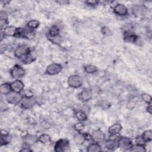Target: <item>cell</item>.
Wrapping results in <instances>:
<instances>
[{
	"instance_id": "6da1fadb",
	"label": "cell",
	"mask_w": 152,
	"mask_h": 152,
	"mask_svg": "<svg viewBox=\"0 0 152 152\" xmlns=\"http://www.w3.org/2000/svg\"><path fill=\"white\" fill-rule=\"evenodd\" d=\"M35 31L28 28L18 27L17 28L15 37H22L28 40L33 39L35 36Z\"/></svg>"
},
{
	"instance_id": "7a4b0ae2",
	"label": "cell",
	"mask_w": 152,
	"mask_h": 152,
	"mask_svg": "<svg viewBox=\"0 0 152 152\" xmlns=\"http://www.w3.org/2000/svg\"><path fill=\"white\" fill-rule=\"evenodd\" d=\"M5 99L8 103L10 104H18L21 103L24 99V97L21 93H17L11 91L7 95H5Z\"/></svg>"
},
{
	"instance_id": "3957f363",
	"label": "cell",
	"mask_w": 152,
	"mask_h": 152,
	"mask_svg": "<svg viewBox=\"0 0 152 152\" xmlns=\"http://www.w3.org/2000/svg\"><path fill=\"white\" fill-rule=\"evenodd\" d=\"M69 142L67 139H60L58 140L54 145V150L56 152H62L68 150Z\"/></svg>"
},
{
	"instance_id": "277c9868",
	"label": "cell",
	"mask_w": 152,
	"mask_h": 152,
	"mask_svg": "<svg viewBox=\"0 0 152 152\" xmlns=\"http://www.w3.org/2000/svg\"><path fill=\"white\" fill-rule=\"evenodd\" d=\"M67 82L69 87L74 88H79L83 85V80L81 77L77 74L70 75L68 78Z\"/></svg>"
},
{
	"instance_id": "5b68a950",
	"label": "cell",
	"mask_w": 152,
	"mask_h": 152,
	"mask_svg": "<svg viewBox=\"0 0 152 152\" xmlns=\"http://www.w3.org/2000/svg\"><path fill=\"white\" fill-rule=\"evenodd\" d=\"M10 75L13 78L18 79L24 77L26 74L25 69L19 65H15L10 70Z\"/></svg>"
},
{
	"instance_id": "8992f818",
	"label": "cell",
	"mask_w": 152,
	"mask_h": 152,
	"mask_svg": "<svg viewBox=\"0 0 152 152\" xmlns=\"http://www.w3.org/2000/svg\"><path fill=\"white\" fill-rule=\"evenodd\" d=\"M62 69V66L57 63H53L49 65L46 69V74L49 75H55L61 72Z\"/></svg>"
},
{
	"instance_id": "52a82bcc",
	"label": "cell",
	"mask_w": 152,
	"mask_h": 152,
	"mask_svg": "<svg viewBox=\"0 0 152 152\" xmlns=\"http://www.w3.org/2000/svg\"><path fill=\"white\" fill-rule=\"evenodd\" d=\"M31 51V50L30 49V48L29 47H28L26 45H18L15 48V49L14 50V55L17 58L20 59L23 56L30 53Z\"/></svg>"
},
{
	"instance_id": "ba28073f",
	"label": "cell",
	"mask_w": 152,
	"mask_h": 152,
	"mask_svg": "<svg viewBox=\"0 0 152 152\" xmlns=\"http://www.w3.org/2000/svg\"><path fill=\"white\" fill-rule=\"evenodd\" d=\"M132 145V142L129 138L121 137L118 140V148L124 150L129 151Z\"/></svg>"
},
{
	"instance_id": "9c48e42d",
	"label": "cell",
	"mask_w": 152,
	"mask_h": 152,
	"mask_svg": "<svg viewBox=\"0 0 152 152\" xmlns=\"http://www.w3.org/2000/svg\"><path fill=\"white\" fill-rule=\"evenodd\" d=\"M123 39L125 42L128 43H137L139 37L135 33L128 30L124 32Z\"/></svg>"
},
{
	"instance_id": "30bf717a",
	"label": "cell",
	"mask_w": 152,
	"mask_h": 152,
	"mask_svg": "<svg viewBox=\"0 0 152 152\" xmlns=\"http://www.w3.org/2000/svg\"><path fill=\"white\" fill-rule=\"evenodd\" d=\"M36 99L35 97H24L21 103V107L24 109H30L36 104Z\"/></svg>"
},
{
	"instance_id": "8fae6325",
	"label": "cell",
	"mask_w": 152,
	"mask_h": 152,
	"mask_svg": "<svg viewBox=\"0 0 152 152\" xmlns=\"http://www.w3.org/2000/svg\"><path fill=\"white\" fill-rule=\"evenodd\" d=\"M113 10L114 13L119 16H125L128 14V8L122 4H117Z\"/></svg>"
},
{
	"instance_id": "7c38bea8",
	"label": "cell",
	"mask_w": 152,
	"mask_h": 152,
	"mask_svg": "<svg viewBox=\"0 0 152 152\" xmlns=\"http://www.w3.org/2000/svg\"><path fill=\"white\" fill-rule=\"evenodd\" d=\"M147 10V8L142 4H135L132 7V12L136 16L144 15Z\"/></svg>"
},
{
	"instance_id": "4fadbf2b",
	"label": "cell",
	"mask_w": 152,
	"mask_h": 152,
	"mask_svg": "<svg viewBox=\"0 0 152 152\" xmlns=\"http://www.w3.org/2000/svg\"><path fill=\"white\" fill-rule=\"evenodd\" d=\"M104 138H105L104 134L100 129L94 130L92 132L91 140L94 142H97V143L101 142L103 141V140H104Z\"/></svg>"
},
{
	"instance_id": "5bb4252c",
	"label": "cell",
	"mask_w": 152,
	"mask_h": 152,
	"mask_svg": "<svg viewBox=\"0 0 152 152\" xmlns=\"http://www.w3.org/2000/svg\"><path fill=\"white\" fill-rule=\"evenodd\" d=\"M11 90L13 91L21 93L22 91L24 90V84L23 82L20 80H15V81H12L10 83Z\"/></svg>"
},
{
	"instance_id": "9a60e30c",
	"label": "cell",
	"mask_w": 152,
	"mask_h": 152,
	"mask_svg": "<svg viewBox=\"0 0 152 152\" xmlns=\"http://www.w3.org/2000/svg\"><path fill=\"white\" fill-rule=\"evenodd\" d=\"M59 33H60V30L59 28L56 26V25H53L52 26L49 30H48V37L50 39H52L53 40H52V42H53L54 40L56 39V38H58L59 36Z\"/></svg>"
},
{
	"instance_id": "2e32d148",
	"label": "cell",
	"mask_w": 152,
	"mask_h": 152,
	"mask_svg": "<svg viewBox=\"0 0 152 152\" xmlns=\"http://www.w3.org/2000/svg\"><path fill=\"white\" fill-rule=\"evenodd\" d=\"M39 137L36 135L27 134L23 137V142L27 146H31L38 141Z\"/></svg>"
},
{
	"instance_id": "e0dca14e",
	"label": "cell",
	"mask_w": 152,
	"mask_h": 152,
	"mask_svg": "<svg viewBox=\"0 0 152 152\" xmlns=\"http://www.w3.org/2000/svg\"><path fill=\"white\" fill-rule=\"evenodd\" d=\"M78 97L80 100L83 102H86L89 101L91 99L92 93L89 90L84 89L78 94Z\"/></svg>"
},
{
	"instance_id": "ac0fdd59",
	"label": "cell",
	"mask_w": 152,
	"mask_h": 152,
	"mask_svg": "<svg viewBox=\"0 0 152 152\" xmlns=\"http://www.w3.org/2000/svg\"><path fill=\"white\" fill-rule=\"evenodd\" d=\"M17 28L12 26H7L2 30L5 36L15 37Z\"/></svg>"
},
{
	"instance_id": "d6986e66",
	"label": "cell",
	"mask_w": 152,
	"mask_h": 152,
	"mask_svg": "<svg viewBox=\"0 0 152 152\" xmlns=\"http://www.w3.org/2000/svg\"><path fill=\"white\" fill-rule=\"evenodd\" d=\"M122 129V125L120 124L116 123L109 127L108 132L110 135L118 134H119V132L121 131Z\"/></svg>"
},
{
	"instance_id": "ffe728a7",
	"label": "cell",
	"mask_w": 152,
	"mask_h": 152,
	"mask_svg": "<svg viewBox=\"0 0 152 152\" xmlns=\"http://www.w3.org/2000/svg\"><path fill=\"white\" fill-rule=\"evenodd\" d=\"M118 140H107L105 141V147L109 150H114L118 148Z\"/></svg>"
},
{
	"instance_id": "44dd1931",
	"label": "cell",
	"mask_w": 152,
	"mask_h": 152,
	"mask_svg": "<svg viewBox=\"0 0 152 152\" xmlns=\"http://www.w3.org/2000/svg\"><path fill=\"white\" fill-rule=\"evenodd\" d=\"M1 145H6L10 142V136L8 132L5 129H1Z\"/></svg>"
},
{
	"instance_id": "7402d4cb",
	"label": "cell",
	"mask_w": 152,
	"mask_h": 152,
	"mask_svg": "<svg viewBox=\"0 0 152 152\" xmlns=\"http://www.w3.org/2000/svg\"><path fill=\"white\" fill-rule=\"evenodd\" d=\"M20 60L24 64H30L33 62L35 60V57L33 56L32 53V51H31L30 53L26 54V55L23 56L20 59Z\"/></svg>"
},
{
	"instance_id": "603a6c76",
	"label": "cell",
	"mask_w": 152,
	"mask_h": 152,
	"mask_svg": "<svg viewBox=\"0 0 152 152\" xmlns=\"http://www.w3.org/2000/svg\"><path fill=\"white\" fill-rule=\"evenodd\" d=\"M38 141L43 144L48 145L51 142V137L48 134H43L39 137Z\"/></svg>"
},
{
	"instance_id": "cb8c5ba5",
	"label": "cell",
	"mask_w": 152,
	"mask_h": 152,
	"mask_svg": "<svg viewBox=\"0 0 152 152\" xmlns=\"http://www.w3.org/2000/svg\"><path fill=\"white\" fill-rule=\"evenodd\" d=\"M12 91L10 83H5L1 84L0 87V92L1 94L7 95L8 93Z\"/></svg>"
},
{
	"instance_id": "d4e9b609",
	"label": "cell",
	"mask_w": 152,
	"mask_h": 152,
	"mask_svg": "<svg viewBox=\"0 0 152 152\" xmlns=\"http://www.w3.org/2000/svg\"><path fill=\"white\" fill-rule=\"evenodd\" d=\"M102 151L101 145L97 142L90 144L87 148V152H98Z\"/></svg>"
},
{
	"instance_id": "484cf974",
	"label": "cell",
	"mask_w": 152,
	"mask_h": 152,
	"mask_svg": "<svg viewBox=\"0 0 152 152\" xmlns=\"http://www.w3.org/2000/svg\"><path fill=\"white\" fill-rule=\"evenodd\" d=\"M75 117L79 121L84 122L87 120V115L83 110L80 109L75 112Z\"/></svg>"
},
{
	"instance_id": "4316f807",
	"label": "cell",
	"mask_w": 152,
	"mask_h": 152,
	"mask_svg": "<svg viewBox=\"0 0 152 152\" xmlns=\"http://www.w3.org/2000/svg\"><path fill=\"white\" fill-rule=\"evenodd\" d=\"M74 140L75 142L78 145L83 144L86 141L83 133H81V132H78V133L74 135Z\"/></svg>"
},
{
	"instance_id": "83f0119b",
	"label": "cell",
	"mask_w": 152,
	"mask_h": 152,
	"mask_svg": "<svg viewBox=\"0 0 152 152\" xmlns=\"http://www.w3.org/2000/svg\"><path fill=\"white\" fill-rule=\"evenodd\" d=\"M84 71L87 74H94L98 71L97 66L93 65H87L84 67Z\"/></svg>"
},
{
	"instance_id": "f1b7e54d",
	"label": "cell",
	"mask_w": 152,
	"mask_h": 152,
	"mask_svg": "<svg viewBox=\"0 0 152 152\" xmlns=\"http://www.w3.org/2000/svg\"><path fill=\"white\" fill-rule=\"evenodd\" d=\"M39 25H40V22L38 20H31L27 23V27L32 30H34L38 28Z\"/></svg>"
},
{
	"instance_id": "f546056e",
	"label": "cell",
	"mask_w": 152,
	"mask_h": 152,
	"mask_svg": "<svg viewBox=\"0 0 152 152\" xmlns=\"http://www.w3.org/2000/svg\"><path fill=\"white\" fill-rule=\"evenodd\" d=\"M144 140L146 142H150L152 140V131L151 130H146L141 135Z\"/></svg>"
},
{
	"instance_id": "4dcf8cb0",
	"label": "cell",
	"mask_w": 152,
	"mask_h": 152,
	"mask_svg": "<svg viewBox=\"0 0 152 152\" xmlns=\"http://www.w3.org/2000/svg\"><path fill=\"white\" fill-rule=\"evenodd\" d=\"M131 151H140V152H142V151H145L146 149L144 145H132V146L131 147L130 150Z\"/></svg>"
},
{
	"instance_id": "1f68e13d",
	"label": "cell",
	"mask_w": 152,
	"mask_h": 152,
	"mask_svg": "<svg viewBox=\"0 0 152 152\" xmlns=\"http://www.w3.org/2000/svg\"><path fill=\"white\" fill-rule=\"evenodd\" d=\"M100 31H101L102 34H103L104 36H110L113 34V33L111 31V30L107 26L102 27Z\"/></svg>"
},
{
	"instance_id": "d6a6232c",
	"label": "cell",
	"mask_w": 152,
	"mask_h": 152,
	"mask_svg": "<svg viewBox=\"0 0 152 152\" xmlns=\"http://www.w3.org/2000/svg\"><path fill=\"white\" fill-rule=\"evenodd\" d=\"M138 100V97H135L132 99H131L127 104V108H128L130 110L132 109L135 106V104Z\"/></svg>"
},
{
	"instance_id": "836d02e7",
	"label": "cell",
	"mask_w": 152,
	"mask_h": 152,
	"mask_svg": "<svg viewBox=\"0 0 152 152\" xmlns=\"http://www.w3.org/2000/svg\"><path fill=\"white\" fill-rule=\"evenodd\" d=\"M85 127V125L84 124V123L81 121H80L76 124H74V128L75 131H77V132H81L84 128Z\"/></svg>"
},
{
	"instance_id": "e575fe53",
	"label": "cell",
	"mask_w": 152,
	"mask_h": 152,
	"mask_svg": "<svg viewBox=\"0 0 152 152\" xmlns=\"http://www.w3.org/2000/svg\"><path fill=\"white\" fill-rule=\"evenodd\" d=\"M135 144H137V145H144V146L146 144L145 141L144 140V138H142V137L141 135H138L135 138Z\"/></svg>"
},
{
	"instance_id": "d590c367",
	"label": "cell",
	"mask_w": 152,
	"mask_h": 152,
	"mask_svg": "<svg viewBox=\"0 0 152 152\" xmlns=\"http://www.w3.org/2000/svg\"><path fill=\"white\" fill-rule=\"evenodd\" d=\"M141 97H142V99L145 102L147 103V104L150 103H151V96L150 95V94H143L141 95Z\"/></svg>"
},
{
	"instance_id": "8d00e7d4",
	"label": "cell",
	"mask_w": 152,
	"mask_h": 152,
	"mask_svg": "<svg viewBox=\"0 0 152 152\" xmlns=\"http://www.w3.org/2000/svg\"><path fill=\"white\" fill-rule=\"evenodd\" d=\"M8 24V19H0V28L1 30H3L5 27Z\"/></svg>"
},
{
	"instance_id": "74e56055",
	"label": "cell",
	"mask_w": 152,
	"mask_h": 152,
	"mask_svg": "<svg viewBox=\"0 0 152 152\" xmlns=\"http://www.w3.org/2000/svg\"><path fill=\"white\" fill-rule=\"evenodd\" d=\"M85 3L86 4H87V5H88V6L94 7V6L97 5L100 3V1H96V0H89V1H86Z\"/></svg>"
},
{
	"instance_id": "f35d334b",
	"label": "cell",
	"mask_w": 152,
	"mask_h": 152,
	"mask_svg": "<svg viewBox=\"0 0 152 152\" xmlns=\"http://www.w3.org/2000/svg\"><path fill=\"white\" fill-rule=\"evenodd\" d=\"M23 94H24L25 97H30L33 96V92L31 90H28V89L23 90Z\"/></svg>"
},
{
	"instance_id": "ab89813d",
	"label": "cell",
	"mask_w": 152,
	"mask_h": 152,
	"mask_svg": "<svg viewBox=\"0 0 152 152\" xmlns=\"http://www.w3.org/2000/svg\"><path fill=\"white\" fill-rule=\"evenodd\" d=\"M0 19H8V14L5 11H1L0 12Z\"/></svg>"
},
{
	"instance_id": "60d3db41",
	"label": "cell",
	"mask_w": 152,
	"mask_h": 152,
	"mask_svg": "<svg viewBox=\"0 0 152 152\" xmlns=\"http://www.w3.org/2000/svg\"><path fill=\"white\" fill-rule=\"evenodd\" d=\"M83 135H84L86 141H89V140H91V135L88 132H84V133H83Z\"/></svg>"
},
{
	"instance_id": "b9f144b4",
	"label": "cell",
	"mask_w": 152,
	"mask_h": 152,
	"mask_svg": "<svg viewBox=\"0 0 152 152\" xmlns=\"http://www.w3.org/2000/svg\"><path fill=\"white\" fill-rule=\"evenodd\" d=\"M56 2L57 4H59V5H66V4H68L69 3V1H64V0H63V1L60 0V1H56Z\"/></svg>"
},
{
	"instance_id": "7bdbcfd3",
	"label": "cell",
	"mask_w": 152,
	"mask_h": 152,
	"mask_svg": "<svg viewBox=\"0 0 152 152\" xmlns=\"http://www.w3.org/2000/svg\"><path fill=\"white\" fill-rule=\"evenodd\" d=\"M147 111L149 113H151L152 112V108H151V103H150L148 104V106L147 107Z\"/></svg>"
},
{
	"instance_id": "ee69618b",
	"label": "cell",
	"mask_w": 152,
	"mask_h": 152,
	"mask_svg": "<svg viewBox=\"0 0 152 152\" xmlns=\"http://www.w3.org/2000/svg\"><path fill=\"white\" fill-rule=\"evenodd\" d=\"M31 151L32 150L31 149H30L29 148H27V147H25L20 150V151H21V152H29V151Z\"/></svg>"
}]
</instances>
